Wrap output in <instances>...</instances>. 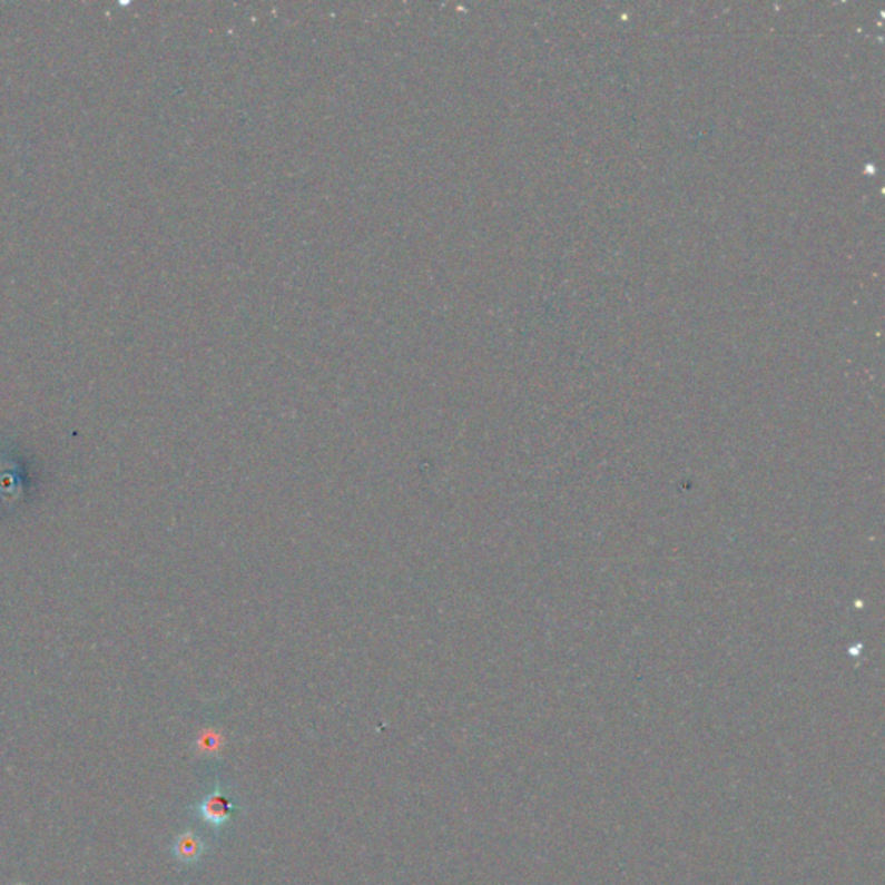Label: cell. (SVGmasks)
I'll list each match as a JSON object with an SVG mask.
<instances>
[{
  "label": "cell",
  "mask_w": 885,
  "mask_h": 885,
  "mask_svg": "<svg viewBox=\"0 0 885 885\" xmlns=\"http://www.w3.org/2000/svg\"><path fill=\"white\" fill-rule=\"evenodd\" d=\"M239 806L230 800V797L224 793L222 787H215L205 799L196 806L199 818L208 824L215 830H222L227 827L228 822L233 818L234 812H239Z\"/></svg>",
  "instance_id": "6da1fadb"
},
{
  "label": "cell",
  "mask_w": 885,
  "mask_h": 885,
  "mask_svg": "<svg viewBox=\"0 0 885 885\" xmlns=\"http://www.w3.org/2000/svg\"><path fill=\"white\" fill-rule=\"evenodd\" d=\"M206 844L196 832H183L174 843V856L184 865H194L205 856Z\"/></svg>",
  "instance_id": "7a4b0ae2"
}]
</instances>
